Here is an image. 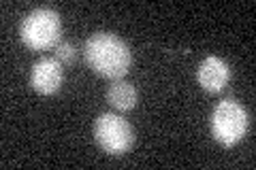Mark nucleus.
Masks as SVG:
<instances>
[{"instance_id":"nucleus-3","label":"nucleus","mask_w":256,"mask_h":170,"mask_svg":"<svg viewBox=\"0 0 256 170\" xmlns=\"http://www.w3.org/2000/svg\"><path fill=\"white\" fill-rule=\"evenodd\" d=\"M248 132V111L235 100H222L214 109L212 115V134L224 147H233Z\"/></svg>"},{"instance_id":"nucleus-8","label":"nucleus","mask_w":256,"mask_h":170,"mask_svg":"<svg viewBox=\"0 0 256 170\" xmlns=\"http://www.w3.org/2000/svg\"><path fill=\"white\" fill-rule=\"evenodd\" d=\"M75 55H77L75 47L70 45V43H66V40L56 45V60H58L60 64H73L75 62Z\"/></svg>"},{"instance_id":"nucleus-4","label":"nucleus","mask_w":256,"mask_h":170,"mask_svg":"<svg viewBox=\"0 0 256 170\" xmlns=\"http://www.w3.org/2000/svg\"><path fill=\"white\" fill-rule=\"evenodd\" d=\"M94 139L111 156H122L132 147V128L130 124L114 113H102L94 124Z\"/></svg>"},{"instance_id":"nucleus-5","label":"nucleus","mask_w":256,"mask_h":170,"mask_svg":"<svg viewBox=\"0 0 256 170\" xmlns=\"http://www.w3.org/2000/svg\"><path fill=\"white\" fill-rule=\"evenodd\" d=\"M62 64L56 58H43L38 60L30 72V85L34 87V92L43 96H52L60 90L62 85Z\"/></svg>"},{"instance_id":"nucleus-1","label":"nucleus","mask_w":256,"mask_h":170,"mask_svg":"<svg viewBox=\"0 0 256 170\" xmlns=\"http://www.w3.org/2000/svg\"><path fill=\"white\" fill-rule=\"evenodd\" d=\"M86 62L90 68L107 79L124 77L130 68L132 55L120 36L109 32H96L86 40Z\"/></svg>"},{"instance_id":"nucleus-2","label":"nucleus","mask_w":256,"mask_h":170,"mask_svg":"<svg viewBox=\"0 0 256 170\" xmlns=\"http://www.w3.org/2000/svg\"><path fill=\"white\" fill-rule=\"evenodd\" d=\"M22 43L32 51H43L58 45L62 34L60 15L54 9H34L28 13L20 28Z\"/></svg>"},{"instance_id":"nucleus-6","label":"nucleus","mask_w":256,"mask_h":170,"mask_svg":"<svg viewBox=\"0 0 256 170\" xmlns=\"http://www.w3.org/2000/svg\"><path fill=\"white\" fill-rule=\"evenodd\" d=\"M228 81H230V68L224 60L210 55V58L201 62V66H198V83H201L205 92L218 94L226 87Z\"/></svg>"},{"instance_id":"nucleus-7","label":"nucleus","mask_w":256,"mask_h":170,"mask_svg":"<svg viewBox=\"0 0 256 170\" xmlns=\"http://www.w3.org/2000/svg\"><path fill=\"white\" fill-rule=\"evenodd\" d=\"M107 100L118 111H130L137 104V90L126 81H116L107 92Z\"/></svg>"}]
</instances>
